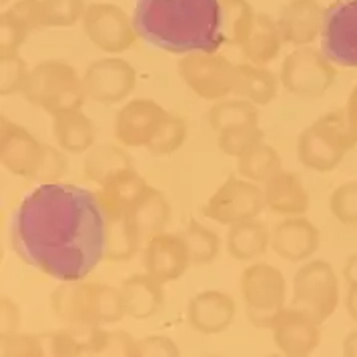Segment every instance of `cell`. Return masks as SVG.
I'll use <instances>...</instances> for the list:
<instances>
[{
	"label": "cell",
	"instance_id": "f35d334b",
	"mask_svg": "<svg viewBox=\"0 0 357 357\" xmlns=\"http://www.w3.org/2000/svg\"><path fill=\"white\" fill-rule=\"evenodd\" d=\"M177 343L165 335H149L137 341V357H178Z\"/></svg>",
	"mask_w": 357,
	"mask_h": 357
},
{
	"label": "cell",
	"instance_id": "74e56055",
	"mask_svg": "<svg viewBox=\"0 0 357 357\" xmlns=\"http://www.w3.org/2000/svg\"><path fill=\"white\" fill-rule=\"evenodd\" d=\"M2 356L4 357H43L45 343L40 335L33 333H2Z\"/></svg>",
	"mask_w": 357,
	"mask_h": 357
},
{
	"label": "cell",
	"instance_id": "603a6c76",
	"mask_svg": "<svg viewBox=\"0 0 357 357\" xmlns=\"http://www.w3.org/2000/svg\"><path fill=\"white\" fill-rule=\"evenodd\" d=\"M129 219L137 229L139 237L146 241L153 235L162 233L167 229L169 221H171V203L159 189L149 185L145 193L132 205V209L129 211Z\"/></svg>",
	"mask_w": 357,
	"mask_h": 357
},
{
	"label": "cell",
	"instance_id": "5b68a950",
	"mask_svg": "<svg viewBox=\"0 0 357 357\" xmlns=\"http://www.w3.org/2000/svg\"><path fill=\"white\" fill-rule=\"evenodd\" d=\"M22 97L50 116L82 109L89 98L79 73L61 61H47L34 66Z\"/></svg>",
	"mask_w": 357,
	"mask_h": 357
},
{
	"label": "cell",
	"instance_id": "7402d4cb",
	"mask_svg": "<svg viewBox=\"0 0 357 357\" xmlns=\"http://www.w3.org/2000/svg\"><path fill=\"white\" fill-rule=\"evenodd\" d=\"M52 135L56 145L65 153L81 155L93 149L97 141V130L91 116L82 113V109L66 111L52 116Z\"/></svg>",
	"mask_w": 357,
	"mask_h": 357
},
{
	"label": "cell",
	"instance_id": "8fae6325",
	"mask_svg": "<svg viewBox=\"0 0 357 357\" xmlns=\"http://www.w3.org/2000/svg\"><path fill=\"white\" fill-rule=\"evenodd\" d=\"M321 50L333 65L357 68V0H337L325 10Z\"/></svg>",
	"mask_w": 357,
	"mask_h": 357
},
{
	"label": "cell",
	"instance_id": "8992f818",
	"mask_svg": "<svg viewBox=\"0 0 357 357\" xmlns=\"http://www.w3.org/2000/svg\"><path fill=\"white\" fill-rule=\"evenodd\" d=\"M239 291L249 324L271 329L287 301V281L275 265L253 263L239 279Z\"/></svg>",
	"mask_w": 357,
	"mask_h": 357
},
{
	"label": "cell",
	"instance_id": "83f0119b",
	"mask_svg": "<svg viewBox=\"0 0 357 357\" xmlns=\"http://www.w3.org/2000/svg\"><path fill=\"white\" fill-rule=\"evenodd\" d=\"M141 237L129 215L107 217V253L105 261H129L137 255Z\"/></svg>",
	"mask_w": 357,
	"mask_h": 357
},
{
	"label": "cell",
	"instance_id": "cb8c5ba5",
	"mask_svg": "<svg viewBox=\"0 0 357 357\" xmlns=\"http://www.w3.org/2000/svg\"><path fill=\"white\" fill-rule=\"evenodd\" d=\"M271 247V231L257 219L241 221L229 227L225 249L237 261H255Z\"/></svg>",
	"mask_w": 357,
	"mask_h": 357
},
{
	"label": "cell",
	"instance_id": "836d02e7",
	"mask_svg": "<svg viewBox=\"0 0 357 357\" xmlns=\"http://www.w3.org/2000/svg\"><path fill=\"white\" fill-rule=\"evenodd\" d=\"M324 15L317 8L301 6L293 10V15L285 22V38L295 45H303L315 38V34L321 33Z\"/></svg>",
	"mask_w": 357,
	"mask_h": 357
},
{
	"label": "cell",
	"instance_id": "d6986e66",
	"mask_svg": "<svg viewBox=\"0 0 357 357\" xmlns=\"http://www.w3.org/2000/svg\"><path fill=\"white\" fill-rule=\"evenodd\" d=\"M267 209L281 217H297L309 211L311 199L299 175L279 169L263 185Z\"/></svg>",
	"mask_w": 357,
	"mask_h": 357
},
{
	"label": "cell",
	"instance_id": "9a60e30c",
	"mask_svg": "<svg viewBox=\"0 0 357 357\" xmlns=\"http://www.w3.org/2000/svg\"><path fill=\"white\" fill-rule=\"evenodd\" d=\"M82 81L91 100L100 105H116L135 91L137 73L127 61L105 59L89 66Z\"/></svg>",
	"mask_w": 357,
	"mask_h": 357
},
{
	"label": "cell",
	"instance_id": "44dd1931",
	"mask_svg": "<svg viewBox=\"0 0 357 357\" xmlns=\"http://www.w3.org/2000/svg\"><path fill=\"white\" fill-rule=\"evenodd\" d=\"M146 187L149 183L137 173V169H127L98 185L97 195L107 217L129 215L132 205L145 193Z\"/></svg>",
	"mask_w": 357,
	"mask_h": 357
},
{
	"label": "cell",
	"instance_id": "1f68e13d",
	"mask_svg": "<svg viewBox=\"0 0 357 357\" xmlns=\"http://www.w3.org/2000/svg\"><path fill=\"white\" fill-rule=\"evenodd\" d=\"M237 171L239 175L257 185H265V181L277 173L279 169H283L281 157L275 149L267 143L259 145L255 151H251L249 155H245L241 159H237Z\"/></svg>",
	"mask_w": 357,
	"mask_h": 357
},
{
	"label": "cell",
	"instance_id": "b9f144b4",
	"mask_svg": "<svg viewBox=\"0 0 357 357\" xmlns=\"http://www.w3.org/2000/svg\"><path fill=\"white\" fill-rule=\"evenodd\" d=\"M0 313H2V333H13L18 331V325H20V309L18 305L10 299V297H2V303H0Z\"/></svg>",
	"mask_w": 357,
	"mask_h": 357
},
{
	"label": "cell",
	"instance_id": "277c9868",
	"mask_svg": "<svg viewBox=\"0 0 357 357\" xmlns=\"http://www.w3.org/2000/svg\"><path fill=\"white\" fill-rule=\"evenodd\" d=\"M357 145V125L345 109L321 114L297 139V159L303 167L317 173L337 169L345 155Z\"/></svg>",
	"mask_w": 357,
	"mask_h": 357
},
{
	"label": "cell",
	"instance_id": "7c38bea8",
	"mask_svg": "<svg viewBox=\"0 0 357 357\" xmlns=\"http://www.w3.org/2000/svg\"><path fill=\"white\" fill-rule=\"evenodd\" d=\"M45 153L47 145H43L22 125L8 116L0 119V161L8 173L15 177L36 178Z\"/></svg>",
	"mask_w": 357,
	"mask_h": 357
},
{
	"label": "cell",
	"instance_id": "ffe728a7",
	"mask_svg": "<svg viewBox=\"0 0 357 357\" xmlns=\"http://www.w3.org/2000/svg\"><path fill=\"white\" fill-rule=\"evenodd\" d=\"M162 285L165 283H161L159 279H155L146 271L127 277L119 287L123 307H125V317L143 321V319L157 315L165 303Z\"/></svg>",
	"mask_w": 357,
	"mask_h": 357
},
{
	"label": "cell",
	"instance_id": "60d3db41",
	"mask_svg": "<svg viewBox=\"0 0 357 357\" xmlns=\"http://www.w3.org/2000/svg\"><path fill=\"white\" fill-rule=\"evenodd\" d=\"M102 356L137 357V341L127 331H109V341Z\"/></svg>",
	"mask_w": 357,
	"mask_h": 357
},
{
	"label": "cell",
	"instance_id": "2e32d148",
	"mask_svg": "<svg viewBox=\"0 0 357 357\" xmlns=\"http://www.w3.org/2000/svg\"><path fill=\"white\" fill-rule=\"evenodd\" d=\"M271 331L275 347L287 357L311 356L321 341V324L295 305L279 313Z\"/></svg>",
	"mask_w": 357,
	"mask_h": 357
},
{
	"label": "cell",
	"instance_id": "7a4b0ae2",
	"mask_svg": "<svg viewBox=\"0 0 357 357\" xmlns=\"http://www.w3.org/2000/svg\"><path fill=\"white\" fill-rule=\"evenodd\" d=\"M221 0H137L132 26L146 45L171 54L217 52L225 43Z\"/></svg>",
	"mask_w": 357,
	"mask_h": 357
},
{
	"label": "cell",
	"instance_id": "30bf717a",
	"mask_svg": "<svg viewBox=\"0 0 357 357\" xmlns=\"http://www.w3.org/2000/svg\"><path fill=\"white\" fill-rule=\"evenodd\" d=\"M335 65L324 54V50H297L285 59L281 66L279 82L295 97L319 98L335 82Z\"/></svg>",
	"mask_w": 357,
	"mask_h": 357
},
{
	"label": "cell",
	"instance_id": "ab89813d",
	"mask_svg": "<svg viewBox=\"0 0 357 357\" xmlns=\"http://www.w3.org/2000/svg\"><path fill=\"white\" fill-rule=\"evenodd\" d=\"M65 155H63L59 149L47 145V153H45V159H43L40 171H38V175H36V181H40V183H59L61 178L65 177Z\"/></svg>",
	"mask_w": 357,
	"mask_h": 357
},
{
	"label": "cell",
	"instance_id": "4316f807",
	"mask_svg": "<svg viewBox=\"0 0 357 357\" xmlns=\"http://www.w3.org/2000/svg\"><path fill=\"white\" fill-rule=\"evenodd\" d=\"M84 177L91 183L102 185L107 178L114 177L121 171L135 169L130 155L123 145H102L93 149L84 159Z\"/></svg>",
	"mask_w": 357,
	"mask_h": 357
},
{
	"label": "cell",
	"instance_id": "f1b7e54d",
	"mask_svg": "<svg viewBox=\"0 0 357 357\" xmlns=\"http://www.w3.org/2000/svg\"><path fill=\"white\" fill-rule=\"evenodd\" d=\"M209 125L217 132L237 125H259L257 105L243 97L217 100L209 109Z\"/></svg>",
	"mask_w": 357,
	"mask_h": 357
},
{
	"label": "cell",
	"instance_id": "5bb4252c",
	"mask_svg": "<svg viewBox=\"0 0 357 357\" xmlns=\"http://www.w3.org/2000/svg\"><path fill=\"white\" fill-rule=\"evenodd\" d=\"M193 265L189 245L183 233H157L146 239L143 247V267L146 273L159 279L161 283L177 281Z\"/></svg>",
	"mask_w": 357,
	"mask_h": 357
},
{
	"label": "cell",
	"instance_id": "bcb514c9",
	"mask_svg": "<svg viewBox=\"0 0 357 357\" xmlns=\"http://www.w3.org/2000/svg\"><path fill=\"white\" fill-rule=\"evenodd\" d=\"M345 113L351 119V123L357 125V84L351 89L349 97H347V105H345Z\"/></svg>",
	"mask_w": 357,
	"mask_h": 357
},
{
	"label": "cell",
	"instance_id": "e575fe53",
	"mask_svg": "<svg viewBox=\"0 0 357 357\" xmlns=\"http://www.w3.org/2000/svg\"><path fill=\"white\" fill-rule=\"evenodd\" d=\"M329 211L341 225L357 227V181H347L331 193Z\"/></svg>",
	"mask_w": 357,
	"mask_h": 357
},
{
	"label": "cell",
	"instance_id": "4fadbf2b",
	"mask_svg": "<svg viewBox=\"0 0 357 357\" xmlns=\"http://www.w3.org/2000/svg\"><path fill=\"white\" fill-rule=\"evenodd\" d=\"M165 114L167 111L151 98L129 100L114 114V141L125 149H141V146L146 149L157 129L161 127Z\"/></svg>",
	"mask_w": 357,
	"mask_h": 357
},
{
	"label": "cell",
	"instance_id": "ee69618b",
	"mask_svg": "<svg viewBox=\"0 0 357 357\" xmlns=\"http://www.w3.org/2000/svg\"><path fill=\"white\" fill-rule=\"evenodd\" d=\"M341 351L345 357H357V329L347 333V337L341 343Z\"/></svg>",
	"mask_w": 357,
	"mask_h": 357
},
{
	"label": "cell",
	"instance_id": "7bdbcfd3",
	"mask_svg": "<svg viewBox=\"0 0 357 357\" xmlns=\"http://www.w3.org/2000/svg\"><path fill=\"white\" fill-rule=\"evenodd\" d=\"M343 281L347 283V287L357 289V253L349 255L345 263H343Z\"/></svg>",
	"mask_w": 357,
	"mask_h": 357
},
{
	"label": "cell",
	"instance_id": "d590c367",
	"mask_svg": "<svg viewBox=\"0 0 357 357\" xmlns=\"http://www.w3.org/2000/svg\"><path fill=\"white\" fill-rule=\"evenodd\" d=\"M31 77V70L26 68L22 59L2 56V75H0V95L2 97H15L22 95L26 89V82Z\"/></svg>",
	"mask_w": 357,
	"mask_h": 357
},
{
	"label": "cell",
	"instance_id": "52a82bcc",
	"mask_svg": "<svg viewBox=\"0 0 357 357\" xmlns=\"http://www.w3.org/2000/svg\"><path fill=\"white\" fill-rule=\"evenodd\" d=\"M340 277L325 259L305 261L293 277V305L325 324L340 305Z\"/></svg>",
	"mask_w": 357,
	"mask_h": 357
},
{
	"label": "cell",
	"instance_id": "f546056e",
	"mask_svg": "<svg viewBox=\"0 0 357 357\" xmlns=\"http://www.w3.org/2000/svg\"><path fill=\"white\" fill-rule=\"evenodd\" d=\"M265 143V132L259 125H237L217 132V145L221 153L233 159H241Z\"/></svg>",
	"mask_w": 357,
	"mask_h": 357
},
{
	"label": "cell",
	"instance_id": "d4e9b609",
	"mask_svg": "<svg viewBox=\"0 0 357 357\" xmlns=\"http://www.w3.org/2000/svg\"><path fill=\"white\" fill-rule=\"evenodd\" d=\"M119 15L116 13L102 15V10H95L93 17L89 18L86 31L91 33L93 40L98 45V49H105L109 52H121V50H127L132 45L135 26H132V22L129 24L127 20L119 18Z\"/></svg>",
	"mask_w": 357,
	"mask_h": 357
},
{
	"label": "cell",
	"instance_id": "f6af8a7d",
	"mask_svg": "<svg viewBox=\"0 0 357 357\" xmlns=\"http://www.w3.org/2000/svg\"><path fill=\"white\" fill-rule=\"evenodd\" d=\"M345 309H347L349 317L357 324V289H354V287L347 289V295H345Z\"/></svg>",
	"mask_w": 357,
	"mask_h": 357
},
{
	"label": "cell",
	"instance_id": "e0dca14e",
	"mask_svg": "<svg viewBox=\"0 0 357 357\" xmlns=\"http://www.w3.org/2000/svg\"><path fill=\"white\" fill-rule=\"evenodd\" d=\"M321 233L303 215L285 217L271 231V249L281 259L289 263L309 261L319 249Z\"/></svg>",
	"mask_w": 357,
	"mask_h": 357
},
{
	"label": "cell",
	"instance_id": "9c48e42d",
	"mask_svg": "<svg viewBox=\"0 0 357 357\" xmlns=\"http://www.w3.org/2000/svg\"><path fill=\"white\" fill-rule=\"evenodd\" d=\"M265 207V195L257 183L231 175L209 197L203 207V215L219 225L231 227L241 221L257 219Z\"/></svg>",
	"mask_w": 357,
	"mask_h": 357
},
{
	"label": "cell",
	"instance_id": "4dcf8cb0",
	"mask_svg": "<svg viewBox=\"0 0 357 357\" xmlns=\"http://www.w3.org/2000/svg\"><path fill=\"white\" fill-rule=\"evenodd\" d=\"M183 237L189 245V253L193 265H209L221 253V239L219 235L207 225L191 219L187 227L183 229Z\"/></svg>",
	"mask_w": 357,
	"mask_h": 357
},
{
	"label": "cell",
	"instance_id": "484cf974",
	"mask_svg": "<svg viewBox=\"0 0 357 357\" xmlns=\"http://www.w3.org/2000/svg\"><path fill=\"white\" fill-rule=\"evenodd\" d=\"M279 79L261 65H237L235 95L251 100L257 107L269 105L277 97Z\"/></svg>",
	"mask_w": 357,
	"mask_h": 357
},
{
	"label": "cell",
	"instance_id": "6da1fadb",
	"mask_svg": "<svg viewBox=\"0 0 357 357\" xmlns=\"http://www.w3.org/2000/svg\"><path fill=\"white\" fill-rule=\"evenodd\" d=\"M10 239L18 257L61 283L91 275L107 253V213L97 193L40 183L18 203Z\"/></svg>",
	"mask_w": 357,
	"mask_h": 357
},
{
	"label": "cell",
	"instance_id": "ba28073f",
	"mask_svg": "<svg viewBox=\"0 0 357 357\" xmlns=\"http://www.w3.org/2000/svg\"><path fill=\"white\" fill-rule=\"evenodd\" d=\"M178 75L183 82L205 100H223L235 95L237 66L217 52H189L178 61Z\"/></svg>",
	"mask_w": 357,
	"mask_h": 357
},
{
	"label": "cell",
	"instance_id": "8d00e7d4",
	"mask_svg": "<svg viewBox=\"0 0 357 357\" xmlns=\"http://www.w3.org/2000/svg\"><path fill=\"white\" fill-rule=\"evenodd\" d=\"M279 52V38L271 29H259L245 40V54L255 65L271 63Z\"/></svg>",
	"mask_w": 357,
	"mask_h": 357
},
{
	"label": "cell",
	"instance_id": "ac0fdd59",
	"mask_svg": "<svg viewBox=\"0 0 357 357\" xmlns=\"http://www.w3.org/2000/svg\"><path fill=\"white\" fill-rule=\"evenodd\" d=\"M235 299L217 289L197 293L195 297H191L187 307V321L203 335H219L227 331L235 321Z\"/></svg>",
	"mask_w": 357,
	"mask_h": 357
},
{
	"label": "cell",
	"instance_id": "d6a6232c",
	"mask_svg": "<svg viewBox=\"0 0 357 357\" xmlns=\"http://www.w3.org/2000/svg\"><path fill=\"white\" fill-rule=\"evenodd\" d=\"M187 141V121L177 113L165 114L161 127L157 129L153 141L149 143L146 151L155 157H167L177 153Z\"/></svg>",
	"mask_w": 357,
	"mask_h": 357
},
{
	"label": "cell",
	"instance_id": "3957f363",
	"mask_svg": "<svg viewBox=\"0 0 357 357\" xmlns=\"http://www.w3.org/2000/svg\"><path fill=\"white\" fill-rule=\"evenodd\" d=\"M50 303L65 325H111L125 317L119 289L102 281H65Z\"/></svg>",
	"mask_w": 357,
	"mask_h": 357
}]
</instances>
